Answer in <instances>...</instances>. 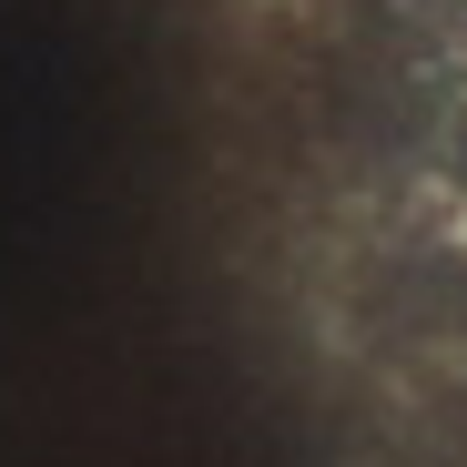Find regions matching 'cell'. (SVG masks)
Masks as SVG:
<instances>
[]
</instances>
